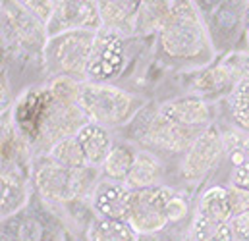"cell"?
Here are the masks:
<instances>
[{"mask_svg": "<svg viewBox=\"0 0 249 241\" xmlns=\"http://www.w3.org/2000/svg\"><path fill=\"white\" fill-rule=\"evenodd\" d=\"M228 185H232V187H240V189L249 191V156L248 158H244L240 164L232 166Z\"/></svg>", "mask_w": 249, "mask_h": 241, "instance_id": "23", "label": "cell"}, {"mask_svg": "<svg viewBox=\"0 0 249 241\" xmlns=\"http://www.w3.org/2000/svg\"><path fill=\"white\" fill-rule=\"evenodd\" d=\"M230 224H232L236 241H249V210L234 216Z\"/></svg>", "mask_w": 249, "mask_h": 241, "instance_id": "25", "label": "cell"}, {"mask_svg": "<svg viewBox=\"0 0 249 241\" xmlns=\"http://www.w3.org/2000/svg\"><path fill=\"white\" fill-rule=\"evenodd\" d=\"M176 189L160 183L145 189H135L133 205L127 214V224L143 236H157L170 226V201Z\"/></svg>", "mask_w": 249, "mask_h": 241, "instance_id": "6", "label": "cell"}, {"mask_svg": "<svg viewBox=\"0 0 249 241\" xmlns=\"http://www.w3.org/2000/svg\"><path fill=\"white\" fill-rule=\"evenodd\" d=\"M195 216L216 220V222H232L234 212L230 205V191L226 185H209L197 199L193 208Z\"/></svg>", "mask_w": 249, "mask_h": 241, "instance_id": "15", "label": "cell"}, {"mask_svg": "<svg viewBox=\"0 0 249 241\" xmlns=\"http://www.w3.org/2000/svg\"><path fill=\"white\" fill-rule=\"evenodd\" d=\"M35 181L39 191L51 201H70L71 195V170L54 164L49 156L35 170Z\"/></svg>", "mask_w": 249, "mask_h": 241, "instance_id": "13", "label": "cell"}, {"mask_svg": "<svg viewBox=\"0 0 249 241\" xmlns=\"http://www.w3.org/2000/svg\"><path fill=\"white\" fill-rule=\"evenodd\" d=\"M199 133L201 131L186 129L170 121L159 110V104L155 108H145L129 123V141L133 139L141 149H149L160 156L162 153L184 156Z\"/></svg>", "mask_w": 249, "mask_h": 241, "instance_id": "4", "label": "cell"}, {"mask_svg": "<svg viewBox=\"0 0 249 241\" xmlns=\"http://www.w3.org/2000/svg\"><path fill=\"white\" fill-rule=\"evenodd\" d=\"M95 39L97 31H68L47 39L43 47V62L49 75L60 81L83 83Z\"/></svg>", "mask_w": 249, "mask_h": 241, "instance_id": "3", "label": "cell"}, {"mask_svg": "<svg viewBox=\"0 0 249 241\" xmlns=\"http://www.w3.org/2000/svg\"><path fill=\"white\" fill-rule=\"evenodd\" d=\"M73 137L77 139L87 164L95 166V168H103L105 160L108 158V155L116 143L112 137V131L95 121H87L83 127H79V131Z\"/></svg>", "mask_w": 249, "mask_h": 241, "instance_id": "12", "label": "cell"}, {"mask_svg": "<svg viewBox=\"0 0 249 241\" xmlns=\"http://www.w3.org/2000/svg\"><path fill=\"white\" fill-rule=\"evenodd\" d=\"M125 41L124 35L107 27L97 31L93 54L87 66V83H108L112 85L125 69Z\"/></svg>", "mask_w": 249, "mask_h": 241, "instance_id": "8", "label": "cell"}, {"mask_svg": "<svg viewBox=\"0 0 249 241\" xmlns=\"http://www.w3.org/2000/svg\"><path fill=\"white\" fill-rule=\"evenodd\" d=\"M228 110L234 125L242 133H249V79L240 81L228 93Z\"/></svg>", "mask_w": 249, "mask_h": 241, "instance_id": "22", "label": "cell"}, {"mask_svg": "<svg viewBox=\"0 0 249 241\" xmlns=\"http://www.w3.org/2000/svg\"><path fill=\"white\" fill-rule=\"evenodd\" d=\"M228 191H230V205H232L234 216H238V214H242V212H248L249 191L240 189V187H232V185H228Z\"/></svg>", "mask_w": 249, "mask_h": 241, "instance_id": "24", "label": "cell"}, {"mask_svg": "<svg viewBox=\"0 0 249 241\" xmlns=\"http://www.w3.org/2000/svg\"><path fill=\"white\" fill-rule=\"evenodd\" d=\"M27 203V183L19 170L2 174V216L10 218Z\"/></svg>", "mask_w": 249, "mask_h": 241, "instance_id": "19", "label": "cell"}, {"mask_svg": "<svg viewBox=\"0 0 249 241\" xmlns=\"http://www.w3.org/2000/svg\"><path fill=\"white\" fill-rule=\"evenodd\" d=\"M135 153H137V149L131 141H116L108 158L105 160V164L101 168L103 178L125 183L131 174L133 162H135Z\"/></svg>", "mask_w": 249, "mask_h": 241, "instance_id": "18", "label": "cell"}, {"mask_svg": "<svg viewBox=\"0 0 249 241\" xmlns=\"http://www.w3.org/2000/svg\"><path fill=\"white\" fill-rule=\"evenodd\" d=\"M133 193L135 189H131L127 183L103 178L93 191L91 208L95 216L125 220L133 205Z\"/></svg>", "mask_w": 249, "mask_h": 241, "instance_id": "11", "label": "cell"}, {"mask_svg": "<svg viewBox=\"0 0 249 241\" xmlns=\"http://www.w3.org/2000/svg\"><path fill=\"white\" fill-rule=\"evenodd\" d=\"M224 155H226L224 133L216 125L201 131L180 160L178 166L180 180L189 185L203 181L216 168V164L222 160Z\"/></svg>", "mask_w": 249, "mask_h": 241, "instance_id": "7", "label": "cell"}, {"mask_svg": "<svg viewBox=\"0 0 249 241\" xmlns=\"http://www.w3.org/2000/svg\"><path fill=\"white\" fill-rule=\"evenodd\" d=\"M87 241H139V234L127 224V220L93 216L87 224Z\"/></svg>", "mask_w": 249, "mask_h": 241, "instance_id": "17", "label": "cell"}, {"mask_svg": "<svg viewBox=\"0 0 249 241\" xmlns=\"http://www.w3.org/2000/svg\"><path fill=\"white\" fill-rule=\"evenodd\" d=\"M103 27L99 2H56L45 37H56L68 31H99Z\"/></svg>", "mask_w": 249, "mask_h": 241, "instance_id": "9", "label": "cell"}, {"mask_svg": "<svg viewBox=\"0 0 249 241\" xmlns=\"http://www.w3.org/2000/svg\"><path fill=\"white\" fill-rule=\"evenodd\" d=\"M197 8L209 31L214 52H234L236 43L246 39L249 2H199Z\"/></svg>", "mask_w": 249, "mask_h": 241, "instance_id": "5", "label": "cell"}, {"mask_svg": "<svg viewBox=\"0 0 249 241\" xmlns=\"http://www.w3.org/2000/svg\"><path fill=\"white\" fill-rule=\"evenodd\" d=\"M45 241H47V240H45Z\"/></svg>", "mask_w": 249, "mask_h": 241, "instance_id": "26", "label": "cell"}, {"mask_svg": "<svg viewBox=\"0 0 249 241\" xmlns=\"http://www.w3.org/2000/svg\"><path fill=\"white\" fill-rule=\"evenodd\" d=\"M189 240L191 241H236L234 230L230 222H216L201 216H191L189 226Z\"/></svg>", "mask_w": 249, "mask_h": 241, "instance_id": "20", "label": "cell"}, {"mask_svg": "<svg viewBox=\"0 0 249 241\" xmlns=\"http://www.w3.org/2000/svg\"><path fill=\"white\" fill-rule=\"evenodd\" d=\"M141 2H99L103 27L118 31L122 35L135 33V21Z\"/></svg>", "mask_w": 249, "mask_h": 241, "instance_id": "16", "label": "cell"}, {"mask_svg": "<svg viewBox=\"0 0 249 241\" xmlns=\"http://www.w3.org/2000/svg\"><path fill=\"white\" fill-rule=\"evenodd\" d=\"M159 110L170 121L193 131H205L213 127L218 116V110L213 99H203L195 95H186V97L160 103Z\"/></svg>", "mask_w": 249, "mask_h": 241, "instance_id": "10", "label": "cell"}, {"mask_svg": "<svg viewBox=\"0 0 249 241\" xmlns=\"http://www.w3.org/2000/svg\"><path fill=\"white\" fill-rule=\"evenodd\" d=\"M162 60L172 66L207 68L214 58V49L197 4L166 2L164 19L157 31Z\"/></svg>", "mask_w": 249, "mask_h": 241, "instance_id": "1", "label": "cell"}, {"mask_svg": "<svg viewBox=\"0 0 249 241\" xmlns=\"http://www.w3.org/2000/svg\"><path fill=\"white\" fill-rule=\"evenodd\" d=\"M73 101L87 120L110 131L129 125L147 108L143 97L108 83H75Z\"/></svg>", "mask_w": 249, "mask_h": 241, "instance_id": "2", "label": "cell"}, {"mask_svg": "<svg viewBox=\"0 0 249 241\" xmlns=\"http://www.w3.org/2000/svg\"><path fill=\"white\" fill-rule=\"evenodd\" d=\"M164 160L160 155L149 151V149H137L135 153V162L131 168V174L127 178V185L131 189H145L153 185L164 183Z\"/></svg>", "mask_w": 249, "mask_h": 241, "instance_id": "14", "label": "cell"}, {"mask_svg": "<svg viewBox=\"0 0 249 241\" xmlns=\"http://www.w3.org/2000/svg\"><path fill=\"white\" fill-rule=\"evenodd\" d=\"M54 164L62 166L66 170H77V168H83V166H89L85 156H83V151L77 143V139L71 135V137H66L60 139L58 143H54L51 149H49V155H47Z\"/></svg>", "mask_w": 249, "mask_h": 241, "instance_id": "21", "label": "cell"}]
</instances>
